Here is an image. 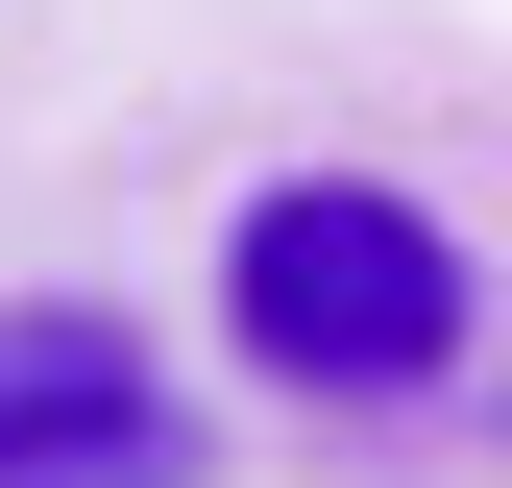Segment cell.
<instances>
[{
    "mask_svg": "<svg viewBox=\"0 0 512 488\" xmlns=\"http://www.w3.org/2000/svg\"><path fill=\"white\" fill-rule=\"evenodd\" d=\"M220 342L269 391H342V415L439 391L464 366V244H439V196H391V171H269L220 220Z\"/></svg>",
    "mask_w": 512,
    "mask_h": 488,
    "instance_id": "cell-1",
    "label": "cell"
},
{
    "mask_svg": "<svg viewBox=\"0 0 512 488\" xmlns=\"http://www.w3.org/2000/svg\"><path fill=\"white\" fill-rule=\"evenodd\" d=\"M196 391L122 318H0V488H196Z\"/></svg>",
    "mask_w": 512,
    "mask_h": 488,
    "instance_id": "cell-2",
    "label": "cell"
}]
</instances>
